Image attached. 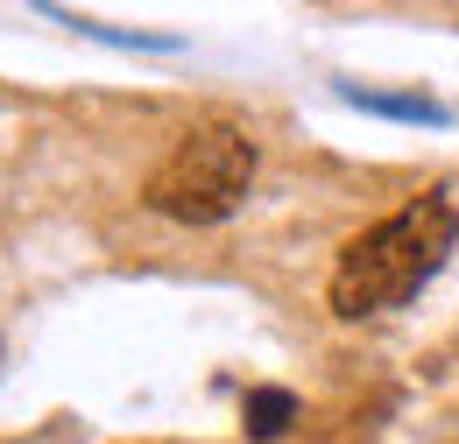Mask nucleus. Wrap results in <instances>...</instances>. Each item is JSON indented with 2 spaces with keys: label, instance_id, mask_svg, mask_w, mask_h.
Listing matches in <instances>:
<instances>
[{
  "label": "nucleus",
  "instance_id": "nucleus-1",
  "mask_svg": "<svg viewBox=\"0 0 459 444\" xmlns=\"http://www.w3.org/2000/svg\"><path fill=\"white\" fill-rule=\"evenodd\" d=\"M459 247V205L446 191L431 198H410L403 212L375 219L368 233H353L333 261V311L340 318H382V311H403L424 282L446 269V254Z\"/></svg>",
  "mask_w": 459,
  "mask_h": 444
},
{
  "label": "nucleus",
  "instance_id": "nucleus-2",
  "mask_svg": "<svg viewBox=\"0 0 459 444\" xmlns=\"http://www.w3.org/2000/svg\"><path fill=\"white\" fill-rule=\"evenodd\" d=\"M247 184H255V141L227 120H205V127L177 134V149L149 169L142 205L177 226H220L240 212Z\"/></svg>",
  "mask_w": 459,
  "mask_h": 444
},
{
  "label": "nucleus",
  "instance_id": "nucleus-3",
  "mask_svg": "<svg viewBox=\"0 0 459 444\" xmlns=\"http://www.w3.org/2000/svg\"><path fill=\"white\" fill-rule=\"evenodd\" d=\"M240 416H247V438H283L290 423H297V395L290 388H247V402H240Z\"/></svg>",
  "mask_w": 459,
  "mask_h": 444
},
{
  "label": "nucleus",
  "instance_id": "nucleus-4",
  "mask_svg": "<svg viewBox=\"0 0 459 444\" xmlns=\"http://www.w3.org/2000/svg\"><path fill=\"white\" fill-rule=\"evenodd\" d=\"M346 99L368 113H389V120H446V107H431V99H382V92H346Z\"/></svg>",
  "mask_w": 459,
  "mask_h": 444
},
{
  "label": "nucleus",
  "instance_id": "nucleus-5",
  "mask_svg": "<svg viewBox=\"0 0 459 444\" xmlns=\"http://www.w3.org/2000/svg\"><path fill=\"white\" fill-rule=\"evenodd\" d=\"M0 360H7V353H0Z\"/></svg>",
  "mask_w": 459,
  "mask_h": 444
}]
</instances>
